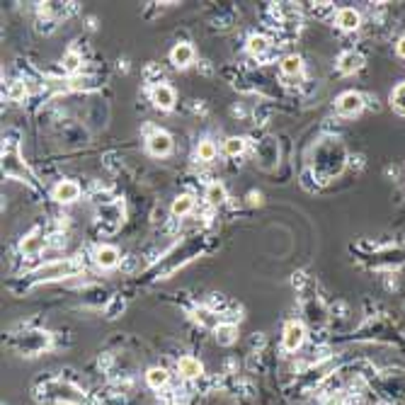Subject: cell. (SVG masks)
I'll return each instance as SVG.
<instances>
[{"instance_id": "28", "label": "cell", "mask_w": 405, "mask_h": 405, "mask_svg": "<svg viewBox=\"0 0 405 405\" xmlns=\"http://www.w3.org/2000/svg\"><path fill=\"white\" fill-rule=\"evenodd\" d=\"M27 97H29V83L27 81H13L8 85V99H10V102L22 104V102H27Z\"/></svg>"}, {"instance_id": "14", "label": "cell", "mask_w": 405, "mask_h": 405, "mask_svg": "<svg viewBox=\"0 0 405 405\" xmlns=\"http://www.w3.org/2000/svg\"><path fill=\"white\" fill-rule=\"evenodd\" d=\"M92 262L99 267V270H114V267L122 265V252H119L117 245H112V243H99V245H95V250H92Z\"/></svg>"}, {"instance_id": "31", "label": "cell", "mask_w": 405, "mask_h": 405, "mask_svg": "<svg viewBox=\"0 0 405 405\" xmlns=\"http://www.w3.org/2000/svg\"><path fill=\"white\" fill-rule=\"evenodd\" d=\"M391 107L396 109L401 117H405V81H401L391 90Z\"/></svg>"}, {"instance_id": "34", "label": "cell", "mask_w": 405, "mask_h": 405, "mask_svg": "<svg viewBox=\"0 0 405 405\" xmlns=\"http://www.w3.org/2000/svg\"><path fill=\"white\" fill-rule=\"evenodd\" d=\"M248 197H250V204H260L262 202V194L260 192H250Z\"/></svg>"}, {"instance_id": "7", "label": "cell", "mask_w": 405, "mask_h": 405, "mask_svg": "<svg viewBox=\"0 0 405 405\" xmlns=\"http://www.w3.org/2000/svg\"><path fill=\"white\" fill-rule=\"evenodd\" d=\"M51 345H54V335L39 328H25L20 333L10 335V350L20 357H27V359L49 352Z\"/></svg>"}, {"instance_id": "9", "label": "cell", "mask_w": 405, "mask_h": 405, "mask_svg": "<svg viewBox=\"0 0 405 405\" xmlns=\"http://www.w3.org/2000/svg\"><path fill=\"white\" fill-rule=\"evenodd\" d=\"M366 107V97L357 90H347L335 99V112L345 119H352V117H359Z\"/></svg>"}, {"instance_id": "16", "label": "cell", "mask_w": 405, "mask_h": 405, "mask_svg": "<svg viewBox=\"0 0 405 405\" xmlns=\"http://www.w3.org/2000/svg\"><path fill=\"white\" fill-rule=\"evenodd\" d=\"M167 59H170V63L177 71H185V68L197 63V51H194V46L189 41H177L170 49V54H167Z\"/></svg>"}, {"instance_id": "2", "label": "cell", "mask_w": 405, "mask_h": 405, "mask_svg": "<svg viewBox=\"0 0 405 405\" xmlns=\"http://www.w3.org/2000/svg\"><path fill=\"white\" fill-rule=\"evenodd\" d=\"M85 272V262L81 255L76 257H59V260H49L44 265H36L34 270L20 277L18 282H10L13 291H29V289L39 287V284H51L61 280H71V277H83Z\"/></svg>"}, {"instance_id": "29", "label": "cell", "mask_w": 405, "mask_h": 405, "mask_svg": "<svg viewBox=\"0 0 405 405\" xmlns=\"http://www.w3.org/2000/svg\"><path fill=\"white\" fill-rule=\"evenodd\" d=\"M245 149H248V141H245L243 136H228V139L224 141V153L228 158L243 156Z\"/></svg>"}, {"instance_id": "21", "label": "cell", "mask_w": 405, "mask_h": 405, "mask_svg": "<svg viewBox=\"0 0 405 405\" xmlns=\"http://www.w3.org/2000/svg\"><path fill=\"white\" fill-rule=\"evenodd\" d=\"M194 209H197V197L194 194H177L175 199H172V207H170V217L172 219H187L194 214Z\"/></svg>"}, {"instance_id": "18", "label": "cell", "mask_w": 405, "mask_h": 405, "mask_svg": "<svg viewBox=\"0 0 405 405\" xmlns=\"http://www.w3.org/2000/svg\"><path fill=\"white\" fill-rule=\"evenodd\" d=\"M303 76V59L298 54H287L280 59V81H298Z\"/></svg>"}, {"instance_id": "5", "label": "cell", "mask_w": 405, "mask_h": 405, "mask_svg": "<svg viewBox=\"0 0 405 405\" xmlns=\"http://www.w3.org/2000/svg\"><path fill=\"white\" fill-rule=\"evenodd\" d=\"M3 175L8 177V180H18V182H22V185H27L32 192H39L41 189V182L36 180L32 167L22 160L18 131L15 129L5 131V136H3Z\"/></svg>"}, {"instance_id": "10", "label": "cell", "mask_w": 405, "mask_h": 405, "mask_svg": "<svg viewBox=\"0 0 405 405\" xmlns=\"http://www.w3.org/2000/svg\"><path fill=\"white\" fill-rule=\"evenodd\" d=\"M172 149H175V141H172V136L165 129H156L153 126L149 131V136H146V151H149V156L167 158L172 153Z\"/></svg>"}, {"instance_id": "11", "label": "cell", "mask_w": 405, "mask_h": 405, "mask_svg": "<svg viewBox=\"0 0 405 405\" xmlns=\"http://www.w3.org/2000/svg\"><path fill=\"white\" fill-rule=\"evenodd\" d=\"M46 248H49V233H44V231L39 228L29 231V233L20 240V255H22L25 260H36Z\"/></svg>"}, {"instance_id": "27", "label": "cell", "mask_w": 405, "mask_h": 405, "mask_svg": "<svg viewBox=\"0 0 405 405\" xmlns=\"http://www.w3.org/2000/svg\"><path fill=\"white\" fill-rule=\"evenodd\" d=\"M194 158L199 163H214L219 158V146L212 139H202L197 144V149H194Z\"/></svg>"}, {"instance_id": "33", "label": "cell", "mask_w": 405, "mask_h": 405, "mask_svg": "<svg viewBox=\"0 0 405 405\" xmlns=\"http://www.w3.org/2000/svg\"><path fill=\"white\" fill-rule=\"evenodd\" d=\"M396 54H398V59L405 61V34L396 41Z\"/></svg>"}, {"instance_id": "1", "label": "cell", "mask_w": 405, "mask_h": 405, "mask_svg": "<svg viewBox=\"0 0 405 405\" xmlns=\"http://www.w3.org/2000/svg\"><path fill=\"white\" fill-rule=\"evenodd\" d=\"M207 250H209L207 235H189V238H185L182 243L172 245L158 262H153V265L141 275V282L153 284L158 280H167V277H172L177 270H182L187 262H192L194 257L204 255Z\"/></svg>"}, {"instance_id": "19", "label": "cell", "mask_w": 405, "mask_h": 405, "mask_svg": "<svg viewBox=\"0 0 405 405\" xmlns=\"http://www.w3.org/2000/svg\"><path fill=\"white\" fill-rule=\"evenodd\" d=\"M335 66H338V73H343V76H355V73H359L364 68V56L355 49L343 51Z\"/></svg>"}, {"instance_id": "20", "label": "cell", "mask_w": 405, "mask_h": 405, "mask_svg": "<svg viewBox=\"0 0 405 405\" xmlns=\"http://www.w3.org/2000/svg\"><path fill=\"white\" fill-rule=\"evenodd\" d=\"M177 374H180L185 381H194V378H202L204 374V364L197 359V357L192 355H182L180 359H177Z\"/></svg>"}, {"instance_id": "4", "label": "cell", "mask_w": 405, "mask_h": 405, "mask_svg": "<svg viewBox=\"0 0 405 405\" xmlns=\"http://www.w3.org/2000/svg\"><path fill=\"white\" fill-rule=\"evenodd\" d=\"M34 401L46 405H90L83 388L61 376H41L34 383Z\"/></svg>"}, {"instance_id": "6", "label": "cell", "mask_w": 405, "mask_h": 405, "mask_svg": "<svg viewBox=\"0 0 405 405\" xmlns=\"http://www.w3.org/2000/svg\"><path fill=\"white\" fill-rule=\"evenodd\" d=\"M95 204V226H97L99 233L114 235L124 226V204L114 197L109 189H97L92 194Z\"/></svg>"}, {"instance_id": "12", "label": "cell", "mask_w": 405, "mask_h": 405, "mask_svg": "<svg viewBox=\"0 0 405 405\" xmlns=\"http://www.w3.org/2000/svg\"><path fill=\"white\" fill-rule=\"evenodd\" d=\"M83 194V187L78 180H71V177H61L59 182H56L54 187H51V199H54L56 204H73L78 202Z\"/></svg>"}, {"instance_id": "24", "label": "cell", "mask_w": 405, "mask_h": 405, "mask_svg": "<svg viewBox=\"0 0 405 405\" xmlns=\"http://www.w3.org/2000/svg\"><path fill=\"white\" fill-rule=\"evenodd\" d=\"M238 338H240V330L233 320H226V323H221L219 328L214 330V340H217L221 347H233L238 343Z\"/></svg>"}, {"instance_id": "25", "label": "cell", "mask_w": 405, "mask_h": 405, "mask_svg": "<svg viewBox=\"0 0 405 405\" xmlns=\"http://www.w3.org/2000/svg\"><path fill=\"white\" fill-rule=\"evenodd\" d=\"M61 71H63V76L66 78H71V76H78V73L83 71V54L78 49H68L66 54H63V59H61Z\"/></svg>"}, {"instance_id": "3", "label": "cell", "mask_w": 405, "mask_h": 405, "mask_svg": "<svg viewBox=\"0 0 405 405\" xmlns=\"http://www.w3.org/2000/svg\"><path fill=\"white\" fill-rule=\"evenodd\" d=\"M311 172L318 182H330L335 177L343 175L347 165V149L340 139L335 136H325L311 149V158H308Z\"/></svg>"}, {"instance_id": "23", "label": "cell", "mask_w": 405, "mask_h": 405, "mask_svg": "<svg viewBox=\"0 0 405 405\" xmlns=\"http://www.w3.org/2000/svg\"><path fill=\"white\" fill-rule=\"evenodd\" d=\"M226 199H228V189H226L224 182H221V180L207 182V187H204V202H207L209 207H212V209L224 207Z\"/></svg>"}, {"instance_id": "30", "label": "cell", "mask_w": 405, "mask_h": 405, "mask_svg": "<svg viewBox=\"0 0 405 405\" xmlns=\"http://www.w3.org/2000/svg\"><path fill=\"white\" fill-rule=\"evenodd\" d=\"M124 306H126V301H124L122 294H112V298H109V301H107V306L102 308L104 318H109V320L119 318V315L124 313Z\"/></svg>"}, {"instance_id": "17", "label": "cell", "mask_w": 405, "mask_h": 405, "mask_svg": "<svg viewBox=\"0 0 405 405\" xmlns=\"http://www.w3.org/2000/svg\"><path fill=\"white\" fill-rule=\"evenodd\" d=\"M255 160L260 163L265 170H272V167L280 163V151H277V141L275 139H262L257 141L255 146Z\"/></svg>"}, {"instance_id": "8", "label": "cell", "mask_w": 405, "mask_h": 405, "mask_svg": "<svg viewBox=\"0 0 405 405\" xmlns=\"http://www.w3.org/2000/svg\"><path fill=\"white\" fill-rule=\"evenodd\" d=\"M306 338H308L306 323H303V320H289L282 330V350L289 352V355H294V352L301 350L303 343H306Z\"/></svg>"}, {"instance_id": "26", "label": "cell", "mask_w": 405, "mask_h": 405, "mask_svg": "<svg viewBox=\"0 0 405 405\" xmlns=\"http://www.w3.org/2000/svg\"><path fill=\"white\" fill-rule=\"evenodd\" d=\"M167 383H170V371L165 366H151L146 371V386L151 391H163V388H167Z\"/></svg>"}, {"instance_id": "13", "label": "cell", "mask_w": 405, "mask_h": 405, "mask_svg": "<svg viewBox=\"0 0 405 405\" xmlns=\"http://www.w3.org/2000/svg\"><path fill=\"white\" fill-rule=\"evenodd\" d=\"M149 97H151V102H153V107L160 109V112H172L177 104L175 88L167 85V83H156V85H151Z\"/></svg>"}, {"instance_id": "22", "label": "cell", "mask_w": 405, "mask_h": 405, "mask_svg": "<svg viewBox=\"0 0 405 405\" xmlns=\"http://www.w3.org/2000/svg\"><path fill=\"white\" fill-rule=\"evenodd\" d=\"M335 25H338V29L343 32H357L362 27V15L359 10L355 8H340L338 13H335Z\"/></svg>"}, {"instance_id": "15", "label": "cell", "mask_w": 405, "mask_h": 405, "mask_svg": "<svg viewBox=\"0 0 405 405\" xmlns=\"http://www.w3.org/2000/svg\"><path fill=\"white\" fill-rule=\"evenodd\" d=\"M245 51H248V56H252V59L267 61L272 51H275V41L267 34H262V32H252L248 41H245Z\"/></svg>"}, {"instance_id": "32", "label": "cell", "mask_w": 405, "mask_h": 405, "mask_svg": "<svg viewBox=\"0 0 405 405\" xmlns=\"http://www.w3.org/2000/svg\"><path fill=\"white\" fill-rule=\"evenodd\" d=\"M323 405H347V398L343 393H330V396L323 401Z\"/></svg>"}]
</instances>
